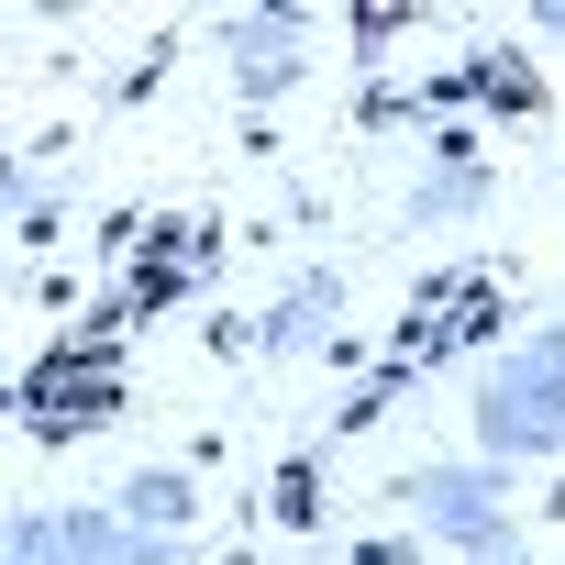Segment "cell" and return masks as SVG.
Segmentation results:
<instances>
[{
  "mask_svg": "<svg viewBox=\"0 0 565 565\" xmlns=\"http://www.w3.org/2000/svg\"><path fill=\"white\" fill-rule=\"evenodd\" d=\"M521 411H532V433H543V422L565 411V344L543 355V377H532V366H510V377H499V399H488V422H499V433H521Z\"/></svg>",
  "mask_w": 565,
  "mask_h": 565,
  "instance_id": "1",
  "label": "cell"
}]
</instances>
